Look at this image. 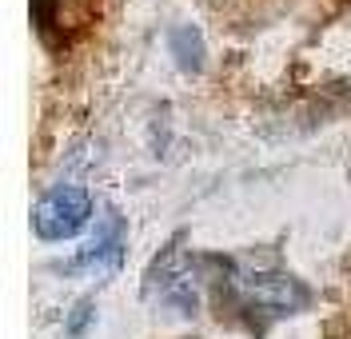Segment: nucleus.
I'll list each match as a JSON object with an SVG mask.
<instances>
[{"mask_svg": "<svg viewBox=\"0 0 351 339\" xmlns=\"http://www.w3.org/2000/svg\"><path fill=\"white\" fill-rule=\"evenodd\" d=\"M223 295H228V307L240 319H284L291 312L307 307L311 295L304 292L300 279H291L284 271H256V268H240L232 264L228 268V279H223Z\"/></svg>", "mask_w": 351, "mask_h": 339, "instance_id": "1", "label": "nucleus"}, {"mask_svg": "<svg viewBox=\"0 0 351 339\" xmlns=\"http://www.w3.org/2000/svg\"><path fill=\"white\" fill-rule=\"evenodd\" d=\"M92 220V196L84 188H52L36 203V236L40 240H68L76 231H84Z\"/></svg>", "mask_w": 351, "mask_h": 339, "instance_id": "2", "label": "nucleus"}, {"mask_svg": "<svg viewBox=\"0 0 351 339\" xmlns=\"http://www.w3.org/2000/svg\"><path fill=\"white\" fill-rule=\"evenodd\" d=\"M160 299L176 316H196L199 307V275L192 260H176L160 271Z\"/></svg>", "mask_w": 351, "mask_h": 339, "instance_id": "3", "label": "nucleus"}, {"mask_svg": "<svg viewBox=\"0 0 351 339\" xmlns=\"http://www.w3.org/2000/svg\"><path fill=\"white\" fill-rule=\"evenodd\" d=\"M116 251H120V224L116 220H104V224L96 227L92 244L80 251V268H100V264L116 260Z\"/></svg>", "mask_w": 351, "mask_h": 339, "instance_id": "4", "label": "nucleus"}, {"mask_svg": "<svg viewBox=\"0 0 351 339\" xmlns=\"http://www.w3.org/2000/svg\"><path fill=\"white\" fill-rule=\"evenodd\" d=\"M172 52L184 68H199L204 64V40L196 28H176L172 32Z\"/></svg>", "mask_w": 351, "mask_h": 339, "instance_id": "5", "label": "nucleus"}]
</instances>
